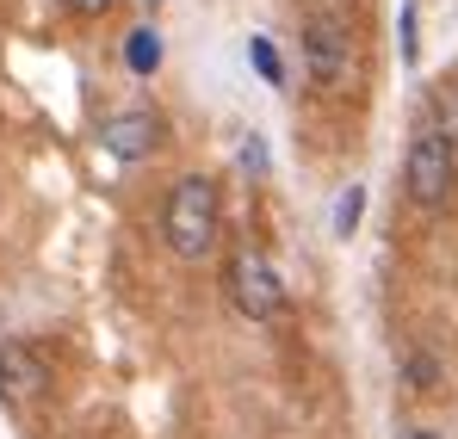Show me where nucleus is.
<instances>
[{
	"label": "nucleus",
	"instance_id": "4468645a",
	"mask_svg": "<svg viewBox=\"0 0 458 439\" xmlns=\"http://www.w3.org/2000/svg\"><path fill=\"white\" fill-rule=\"evenodd\" d=\"M242 167H254V173L267 167V155H260V143H254V137H248V148H242Z\"/></svg>",
	"mask_w": 458,
	"mask_h": 439
},
{
	"label": "nucleus",
	"instance_id": "20e7f679",
	"mask_svg": "<svg viewBox=\"0 0 458 439\" xmlns=\"http://www.w3.org/2000/svg\"><path fill=\"white\" fill-rule=\"evenodd\" d=\"M229 303H235L248 322H273V316H279L285 285H279V273H273V260H267V254L242 248V254L229 260Z\"/></svg>",
	"mask_w": 458,
	"mask_h": 439
},
{
	"label": "nucleus",
	"instance_id": "f8f14e48",
	"mask_svg": "<svg viewBox=\"0 0 458 439\" xmlns=\"http://www.w3.org/2000/svg\"><path fill=\"white\" fill-rule=\"evenodd\" d=\"M396 25H403V63H415V56H421V44H415V0L403 6V19H396Z\"/></svg>",
	"mask_w": 458,
	"mask_h": 439
},
{
	"label": "nucleus",
	"instance_id": "dca6fc26",
	"mask_svg": "<svg viewBox=\"0 0 458 439\" xmlns=\"http://www.w3.org/2000/svg\"><path fill=\"white\" fill-rule=\"evenodd\" d=\"M149 6H161V0H149Z\"/></svg>",
	"mask_w": 458,
	"mask_h": 439
},
{
	"label": "nucleus",
	"instance_id": "f03ea898",
	"mask_svg": "<svg viewBox=\"0 0 458 439\" xmlns=\"http://www.w3.org/2000/svg\"><path fill=\"white\" fill-rule=\"evenodd\" d=\"M403 180H409V198H415L421 211H440V205L453 198L458 148L446 143V131H440V124H428V118H421V131H415V143H409V161H403Z\"/></svg>",
	"mask_w": 458,
	"mask_h": 439
},
{
	"label": "nucleus",
	"instance_id": "423d86ee",
	"mask_svg": "<svg viewBox=\"0 0 458 439\" xmlns=\"http://www.w3.org/2000/svg\"><path fill=\"white\" fill-rule=\"evenodd\" d=\"M99 143L112 148L118 161H143V155L161 143V118H155V112H118V118L99 124Z\"/></svg>",
	"mask_w": 458,
	"mask_h": 439
},
{
	"label": "nucleus",
	"instance_id": "1a4fd4ad",
	"mask_svg": "<svg viewBox=\"0 0 458 439\" xmlns=\"http://www.w3.org/2000/svg\"><path fill=\"white\" fill-rule=\"evenodd\" d=\"M360 211H366V186H347V192L335 198V235H341V241L360 229Z\"/></svg>",
	"mask_w": 458,
	"mask_h": 439
},
{
	"label": "nucleus",
	"instance_id": "6e6552de",
	"mask_svg": "<svg viewBox=\"0 0 458 439\" xmlns=\"http://www.w3.org/2000/svg\"><path fill=\"white\" fill-rule=\"evenodd\" d=\"M428 124H440V131H446V143L458 148V87H440V93H434V106H428Z\"/></svg>",
	"mask_w": 458,
	"mask_h": 439
},
{
	"label": "nucleus",
	"instance_id": "ddd939ff",
	"mask_svg": "<svg viewBox=\"0 0 458 439\" xmlns=\"http://www.w3.org/2000/svg\"><path fill=\"white\" fill-rule=\"evenodd\" d=\"M69 6H75L81 19H99V13H112V6H118V0H69Z\"/></svg>",
	"mask_w": 458,
	"mask_h": 439
},
{
	"label": "nucleus",
	"instance_id": "7ed1b4c3",
	"mask_svg": "<svg viewBox=\"0 0 458 439\" xmlns=\"http://www.w3.org/2000/svg\"><path fill=\"white\" fill-rule=\"evenodd\" d=\"M304 69L328 93L347 87V74H353V38H347V25L335 13H310L304 19Z\"/></svg>",
	"mask_w": 458,
	"mask_h": 439
},
{
	"label": "nucleus",
	"instance_id": "2eb2a0df",
	"mask_svg": "<svg viewBox=\"0 0 458 439\" xmlns=\"http://www.w3.org/2000/svg\"><path fill=\"white\" fill-rule=\"evenodd\" d=\"M409 439H440V434H409Z\"/></svg>",
	"mask_w": 458,
	"mask_h": 439
},
{
	"label": "nucleus",
	"instance_id": "f257e3e1",
	"mask_svg": "<svg viewBox=\"0 0 458 439\" xmlns=\"http://www.w3.org/2000/svg\"><path fill=\"white\" fill-rule=\"evenodd\" d=\"M161 235L180 260H205L217 248V186L205 173H186L174 192H167V211H161Z\"/></svg>",
	"mask_w": 458,
	"mask_h": 439
},
{
	"label": "nucleus",
	"instance_id": "39448f33",
	"mask_svg": "<svg viewBox=\"0 0 458 439\" xmlns=\"http://www.w3.org/2000/svg\"><path fill=\"white\" fill-rule=\"evenodd\" d=\"M44 390H50V366L38 359V347H25V341L0 347V396L6 402H38Z\"/></svg>",
	"mask_w": 458,
	"mask_h": 439
},
{
	"label": "nucleus",
	"instance_id": "9b49d317",
	"mask_svg": "<svg viewBox=\"0 0 458 439\" xmlns=\"http://www.w3.org/2000/svg\"><path fill=\"white\" fill-rule=\"evenodd\" d=\"M403 377H409V390H440V366L415 347V353H403Z\"/></svg>",
	"mask_w": 458,
	"mask_h": 439
},
{
	"label": "nucleus",
	"instance_id": "0eeeda50",
	"mask_svg": "<svg viewBox=\"0 0 458 439\" xmlns=\"http://www.w3.org/2000/svg\"><path fill=\"white\" fill-rule=\"evenodd\" d=\"M124 69L131 74H155L161 69V31H155V25H137V31L124 38Z\"/></svg>",
	"mask_w": 458,
	"mask_h": 439
},
{
	"label": "nucleus",
	"instance_id": "9d476101",
	"mask_svg": "<svg viewBox=\"0 0 458 439\" xmlns=\"http://www.w3.org/2000/svg\"><path fill=\"white\" fill-rule=\"evenodd\" d=\"M248 63H254V74L260 80H285V63H279V50H273V38H248Z\"/></svg>",
	"mask_w": 458,
	"mask_h": 439
}]
</instances>
